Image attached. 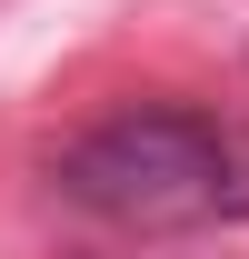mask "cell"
I'll return each mask as SVG.
<instances>
[{
  "label": "cell",
  "instance_id": "1",
  "mask_svg": "<svg viewBox=\"0 0 249 259\" xmlns=\"http://www.w3.org/2000/svg\"><path fill=\"white\" fill-rule=\"evenodd\" d=\"M50 190L110 229L249 220V120L199 100H130L50 150Z\"/></svg>",
  "mask_w": 249,
  "mask_h": 259
}]
</instances>
